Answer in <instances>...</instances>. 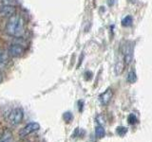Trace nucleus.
<instances>
[{
    "instance_id": "f257e3e1",
    "label": "nucleus",
    "mask_w": 152,
    "mask_h": 142,
    "mask_svg": "<svg viewBox=\"0 0 152 142\" xmlns=\"http://www.w3.org/2000/svg\"><path fill=\"white\" fill-rule=\"evenodd\" d=\"M6 31L9 35L15 38H21L25 34V23L19 15L10 17L6 26Z\"/></svg>"
},
{
    "instance_id": "f03ea898",
    "label": "nucleus",
    "mask_w": 152,
    "mask_h": 142,
    "mask_svg": "<svg viewBox=\"0 0 152 142\" xmlns=\"http://www.w3.org/2000/svg\"><path fill=\"white\" fill-rule=\"evenodd\" d=\"M24 117V112L21 108L16 107L11 109L6 117V120L12 126H16L18 124H20L23 120Z\"/></svg>"
},
{
    "instance_id": "7ed1b4c3",
    "label": "nucleus",
    "mask_w": 152,
    "mask_h": 142,
    "mask_svg": "<svg viewBox=\"0 0 152 142\" xmlns=\"http://www.w3.org/2000/svg\"><path fill=\"white\" fill-rule=\"evenodd\" d=\"M40 129V125L38 124L37 122H31V123H28L27 124L24 128L19 131V136L20 137H25L28 135L32 134L36 131H38Z\"/></svg>"
},
{
    "instance_id": "20e7f679",
    "label": "nucleus",
    "mask_w": 152,
    "mask_h": 142,
    "mask_svg": "<svg viewBox=\"0 0 152 142\" xmlns=\"http://www.w3.org/2000/svg\"><path fill=\"white\" fill-rule=\"evenodd\" d=\"M133 59V46L130 42H127L125 46V50H124V61L126 64H129Z\"/></svg>"
},
{
    "instance_id": "39448f33",
    "label": "nucleus",
    "mask_w": 152,
    "mask_h": 142,
    "mask_svg": "<svg viewBox=\"0 0 152 142\" xmlns=\"http://www.w3.org/2000/svg\"><path fill=\"white\" fill-rule=\"evenodd\" d=\"M15 13V6L4 5L0 6V16L2 17H12Z\"/></svg>"
},
{
    "instance_id": "423d86ee",
    "label": "nucleus",
    "mask_w": 152,
    "mask_h": 142,
    "mask_svg": "<svg viewBox=\"0 0 152 142\" xmlns=\"http://www.w3.org/2000/svg\"><path fill=\"white\" fill-rule=\"evenodd\" d=\"M112 97H113V91L110 88H108L99 96V101L102 105L106 106L107 104H108L109 101H111Z\"/></svg>"
},
{
    "instance_id": "0eeeda50",
    "label": "nucleus",
    "mask_w": 152,
    "mask_h": 142,
    "mask_svg": "<svg viewBox=\"0 0 152 142\" xmlns=\"http://www.w3.org/2000/svg\"><path fill=\"white\" fill-rule=\"evenodd\" d=\"M24 53V49L18 44H12L9 47V54L13 57H19Z\"/></svg>"
},
{
    "instance_id": "6e6552de",
    "label": "nucleus",
    "mask_w": 152,
    "mask_h": 142,
    "mask_svg": "<svg viewBox=\"0 0 152 142\" xmlns=\"http://www.w3.org/2000/svg\"><path fill=\"white\" fill-rule=\"evenodd\" d=\"M125 61L123 60H119L116 64H115V67H114V71H115V74L116 75H121L124 71V68H125Z\"/></svg>"
},
{
    "instance_id": "1a4fd4ad",
    "label": "nucleus",
    "mask_w": 152,
    "mask_h": 142,
    "mask_svg": "<svg viewBox=\"0 0 152 142\" xmlns=\"http://www.w3.org/2000/svg\"><path fill=\"white\" fill-rule=\"evenodd\" d=\"M9 63V53L3 49H0V66H4Z\"/></svg>"
},
{
    "instance_id": "9d476101",
    "label": "nucleus",
    "mask_w": 152,
    "mask_h": 142,
    "mask_svg": "<svg viewBox=\"0 0 152 142\" xmlns=\"http://www.w3.org/2000/svg\"><path fill=\"white\" fill-rule=\"evenodd\" d=\"M0 142H12V133L6 130L0 135Z\"/></svg>"
},
{
    "instance_id": "9b49d317",
    "label": "nucleus",
    "mask_w": 152,
    "mask_h": 142,
    "mask_svg": "<svg viewBox=\"0 0 152 142\" xmlns=\"http://www.w3.org/2000/svg\"><path fill=\"white\" fill-rule=\"evenodd\" d=\"M104 135H106V132H104V129L103 128L102 125H99L95 128V135H96L98 138H101V137H104Z\"/></svg>"
},
{
    "instance_id": "f8f14e48",
    "label": "nucleus",
    "mask_w": 152,
    "mask_h": 142,
    "mask_svg": "<svg viewBox=\"0 0 152 142\" xmlns=\"http://www.w3.org/2000/svg\"><path fill=\"white\" fill-rule=\"evenodd\" d=\"M126 80H127V82L129 83H136V80H137V75H136L134 70H132V71H130L129 73H128Z\"/></svg>"
},
{
    "instance_id": "ddd939ff",
    "label": "nucleus",
    "mask_w": 152,
    "mask_h": 142,
    "mask_svg": "<svg viewBox=\"0 0 152 142\" xmlns=\"http://www.w3.org/2000/svg\"><path fill=\"white\" fill-rule=\"evenodd\" d=\"M132 22H133V19L130 15H126L125 18H123L122 20V26L124 27H129L132 25Z\"/></svg>"
},
{
    "instance_id": "4468645a",
    "label": "nucleus",
    "mask_w": 152,
    "mask_h": 142,
    "mask_svg": "<svg viewBox=\"0 0 152 142\" xmlns=\"http://www.w3.org/2000/svg\"><path fill=\"white\" fill-rule=\"evenodd\" d=\"M15 0H0V6L4 5H11V6H15Z\"/></svg>"
},
{
    "instance_id": "2eb2a0df",
    "label": "nucleus",
    "mask_w": 152,
    "mask_h": 142,
    "mask_svg": "<svg viewBox=\"0 0 152 142\" xmlns=\"http://www.w3.org/2000/svg\"><path fill=\"white\" fill-rule=\"evenodd\" d=\"M116 132H117V134L120 135V136H123L124 135H126V132H127V129L126 127H118L117 129H116Z\"/></svg>"
},
{
    "instance_id": "dca6fc26",
    "label": "nucleus",
    "mask_w": 152,
    "mask_h": 142,
    "mask_svg": "<svg viewBox=\"0 0 152 142\" xmlns=\"http://www.w3.org/2000/svg\"><path fill=\"white\" fill-rule=\"evenodd\" d=\"M63 118L65 120V121H66V122H69L71 120H72V115H71V113L66 112V113H65V114H64Z\"/></svg>"
},
{
    "instance_id": "f3484780",
    "label": "nucleus",
    "mask_w": 152,
    "mask_h": 142,
    "mask_svg": "<svg viewBox=\"0 0 152 142\" xmlns=\"http://www.w3.org/2000/svg\"><path fill=\"white\" fill-rule=\"evenodd\" d=\"M128 122L130 123V124H134V123H136L138 121L137 117L135 115H133V114H131V115H129V117H128Z\"/></svg>"
},
{
    "instance_id": "a211bd4d",
    "label": "nucleus",
    "mask_w": 152,
    "mask_h": 142,
    "mask_svg": "<svg viewBox=\"0 0 152 142\" xmlns=\"http://www.w3.org/2000/svg\"><path fill=\"white\" fill-rule=\"evenodd\" d=\"M114 0H107V4H108V6H112V5L114 4Z\"/></svg>"
},
{
    "instance_id": "6ab92c4d",
    "label": "nucleus",
    "mask_w": 152,
    "mask_h": 142,
    "mask_svg": "<svg viewBox=\"0 0 152 142\" xmlns=\"http://www.w3.org/2000/svg\"><path fill=\"white\" fill-rule=\"evenodd\" d=\"M1 80H2V76H1V74H0V83H1Z\"/></svg>"
},
{
    "instance_id": "aec40b11",
    "label": "nucleus",
    "mask_w": 152,
    "mask_h": 142,
    "mask_svg": "<svg viewBox=\"0 0 152 142\" xmlns=\"http://www.w3.org/2000/svg\"><path fill=\"white\" fill-rule=\"evenodd\" d=\"M128 1H129V2H135L136 0H128Z\"/></svg>"
}]
</instances>
